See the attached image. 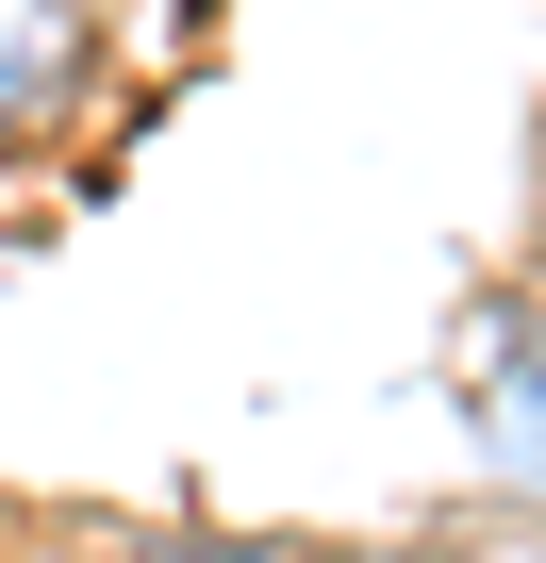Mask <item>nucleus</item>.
I'll use <instances>...</instances> for the list:
<instances>
[{
    "label": "nucleus",
    "mask_w": 546,
    "mask_h": 563,
    "mask_svg": "<svg viewBox=\"0 0 546 563\" xmlns=\"http://www.w3.org/2000/svg\"><path fill=\"white\" fill-rule=\"evenodd\" d=\"M149 563H315V547H149Z\"/></svg>",
    "instance_id": "nucleus-1"
}]
</instances>
